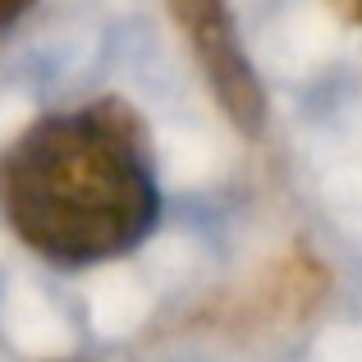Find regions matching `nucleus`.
Segmentation results:
<instances>
[{
	"mask_svg": "<svg viewBox=\"0 0 362 362\" xmlns=\"http://www.w3.org/2000/svg\"><path fill=\"white\" fill-rule=\"evenodd\" d=\"M0 211L55 266H101L142 247L160 221L142 119L115 97L33 119L0 156Z\"/></svg>",
	"mask_w": 362,
	"mask_h": 362,
	"instance_id": "f257e3e1",
	"label": "nucleus"
},
{
	"mask_svg": "<svg viewBox=\"0 0 362 362\" xmlns=\"http://www.w3.org/2000/svg\"><path fill=\"white\" fill-rule=\"evenodd\" d=\"M170 9H175L202 74L211 78L221 106L230 110V119L243 133H257L266 119V101L252 78V64H247V55L239 46V33H234V18L225 9V0H170Z\"/></svg>",
	"mask_w": 362,
	"mask_h": 362,
	"instance_id": "f03ea898",
	"label": "nucleus"
},
{
	"mask_svg": "<svg viewBox=\"0 0 362 362\" xmlns=\"http://www.w3.org/2000/svg\"><path fill=\"white\" fill-rule=\"evenodd\" d=\"M33 5H37V0H0V33H5V28H14Z\"/></svg>",
	"mask_w": 362,
	"mask_h": 362,
	"instance_id": "7ed1b4c3",
	"label": "nucleus"
}]
</instances>
